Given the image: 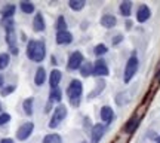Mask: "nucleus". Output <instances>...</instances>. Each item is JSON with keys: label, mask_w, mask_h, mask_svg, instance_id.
Masks as SVG:
<instances>
[{"label": "nucleus", "mask_w": 160, "mask_h": 143, "mask_svg": "<svg viewBox=\"0 0 160 143\" xmlns=\"http://www.w3.org/2000/svg\"><path fill=\"white\" fill-rule=\"evenodd\" d=\"M0 14H2L3 19H12L13 14H15V5H6V6H3V8H2V11H0Z\"/></svg>", "instance_id": "a211bd4d"}, {"label": "nucleus", "mask_w": 160, "mask_h": 143, "mask_svg": "<svg viewBox=\"0 0 160 143\" xmlns=\"http://www.w3.org/2000/svg\"><path fill=\"white\" fill-rule=\"evenodd\" d=\"M139 122H141V119H139L138 116H132L131 119H129V121H128V122L125 124V127H123V131L128 133V134L133 133V131H135V130L138 128Z\"/></svg>", "instance_id": "2eb2a0df"}, {"label": "nucleus", "mask_w": 160, "mask_h": 143, "mask_svg": "<svg viewBox=\"0 0 160 143\" xmlns=\"http://www.w3.org/2000/svg\"><path fill=\"white\" fill-rule=\"evenodd\" d=\"M82 94H83V85L79 79H73L67 86V96L68 102L73 107H77L82 102Z\"/></svg>", "instance_id": "f03ea898"}, {"label": "nucleus", "mask_w": 160, "mask_h": 143, "mask_svg": "<svg viewBox=\"0 0 160 143\" xmlns=\"http://www.w3.org/2000/svg\"><path fill=\"white\" fill-rule=\"evenodd\" d=\"M42 143H62V137L59 134H57V133H52V134L45 136Z\"/></svg>", "instance_id": "4be33fe9"}, {"label": "nucleus", "mask_w": 160, "mask_h": 143, "mask_svg": "<svg viewBox=\"0 0 160 143\" xmlns=\"http://www.w3.org/2000/svg\"><path fill=\"white\" fill-rule=\"evenodd\" d=\"M105 134V125L104 124H95L91 130V143H99Z\"/></svg>", "instance_id": "6e6552de"}, {"label": "nucleus", "mask_w": 160, "mask_h": 143, "mask_svg": "<svg viewBox=\"0 0 160 143\" xmlns=\"http://www.w3.org/2000/svg\"><path fill=\"white\" fill-rule=\"evenodd\" d=\"M0 110H2V104H0Z\"/></svg>", "instance_id": "4c0bfd02"}, {"label": "nucleus", "mask_w": 160, "mask_h": 143, "mask_svg": "<svg viewBox=\"0 0 160 143\" xmlns=\"http://www.w3.org/2000/svg\"><path fill=\"white\" fill-rule=\"evenodd\" d=\"M33 104H34V98L30 97V98H25L22 103V107H24V112L27 116H31L33 115Z\"/></svg>", "instance_id": "412c9836"}, {"label": "nucleus", "mask_w": 160, "mask_h": 143, "mask_svg": "<svg viewBox=\"0 0 160 143\" xmlns=\"http://www.w3.org/2000/svg\"><path fill=\"white\" fill-rule=\"evenodd\" d=\"M61 78L62 74L58 69H53L51 72V76H49V85H51V90L52 88H58V84L61 82Z\"/></svg>", "instance_id": "dca6fc26"}, {"label": "nucleus", "mask_w": 160, "mask_h": 143, "mask_svg": "<svg viewBox=\"0 0 160 143\" xmlns=\"http://www.w3.org/2000/svg\"><path fill=\"white\" fill-rule=\"evenodd\" d=\"M104 86H105V84H104L102 80H99V82H98V88H97V90H95V91H92L91 94H89V98L95 97V96H97V94H99V91H101V90H102Z\"/></svg>", "instance_id": "c756f323"}, {"label": "nucleus", "mask_w": 160, "mask_h": 143, "mask_svg": "<svg viewBox=\"0 0 160 143\" xmlns=\"http://www.w3.org/2000/svg\"><path fill=\"white\" fill-rule=\"evenodd\" d=\"M55 40H57L58 45H68L73 42V35L70 31H58L57 36H55Z\"/></svg>", "instance_id": "9b49d317"}, {"label": "nucleus", "mask_w": 160, "mask_h": 143, "mask_svg": "<svg viewBox=\"0 0 160 143\" xmlns=\"http://www.w3.org/2000/svg\"><path fill=\"white\" fill-rule=\"evenodd\" d=\"M138 66H139V61H138V58L135 54H132L129 60H128V63L125 66V74H123V80H125V84H129L132 80V78L135 76L138 70Z\"/></svg>", "instance_id": "20e7f679"}, {"label": "nucleus", "mask_w": 160, "mask_h": 143, "mask_svg": "<svg viewBox=\"0 0 160 143\" xmlns=\"http://www.w3.org/2000/svg\"><path fill=\"white\" fill-rule=\"evenodd\" d=\"M15 88H17L15 85H8V86H3V88H0V96H3V97H6V96H9L11 92L15 91Z\"/></svg>", "instance_id": "c85d7f7f"}, {"label": "nucleus", "mask_w": 160, "mask_h": 143, "mask_svg": "<svg viewBox=\"0 0 160 143\" xmlns=\"http://www.w3.org/2000/svg\"><path fill=\"white\" fill-rule=\"evenodd\" d=\"M101 25H102L104 29H113L116 27V24H117V18L114 15H110V14H105L101 17Z\"/></svg>", "instance_id": "4468645a"}, {"label": "nucleus", "mask_w": 160, "mask_h": 143, "mask_svg": "<svg viewBox=\"0 0 160 143\" xmlns=\"http://www.w3.org/2000/svg\"><path fill=\"white\" fill-rule=\"evenodd\" d=\"M151 17V11L147 5H139L138 8V12H137V19L138 23H145L148 18Z\"/></svg>", "instance_id": "9d476101"}, {"label": "nucleus", "mask_w": 160, "mask_h": 143, "mask_svg": "<svg viewBox=\"0 0 160 143\" xmlns=\"http://www.w3.org/2000/svg\"><path fill=\"white\" fill-rule=\"evenodd\" d=\"M27 57L34 63H42L46 57L45 42L43 40H30L27 45Z\"/></svg>", "instance_id": "f257e3e1"}, {"label": "nucleus", "mask_w": 160, "mask_h": 143, "mask_svg": "<svg viewBox=\"0 0 160 143\" xmlns=\"http://www.w3.org/2000/svg\"><path fill=\"white\" fill-rule=\"evenodd\" d=\"M67 116V107L64 104H58L57 107L53 109V113L51 116V121H49V128H58L61 125V122L65 119Z\"/></svg>", "instance_id": "39448f33"}, {"label": "nucleus", "mask_w": 160, "mask_h": 143, "mask_svg": "<svg viewBox=\"0 0 160 143\" xmlns=\"http://www.w3.org/2000/svg\"><path fill=\"white\" fill-rule=\"evenodd\" d=\"M11 121V115L9 113H0V125H5Z\"/></svg>", "instance_id": "7c9ffc66"}, {"label": "nucleus", "mask_w": 160, "mask_h": 143, "mask_svg": "<svg viewBox=\"0 0 160 143\" xmlns=\"http://www.w3.org/2000/svg\"><path fill=\"white\" fill-rule=\"evenodd\" d=\"M108 66L104 60H97L95 64H93V70H92V74L93 76H108Z\"/></svg>", "instance_id": "1a4fd4ad"}, {"label": "nucleus", "mask_w": 160, "mask_h": 143, "mask_svg": "<svg viewBox=\"0 0 160 143\" xmlns=\"http://www.w3.org/2000/svg\"><path fill=\"white\" fill-rule=\"evenodd\" d=\"M80 143H85V142H80Z\"/></svg>", "instance_id": "58836bf2"}, {"label": "nucleus", "mask_w": 160, "mask_h": 143, "mask_svg": "<svg viewBox=\"0 0 160 143\" xmlns=\"http://www.w3.org/2000/svg\"><path fill=\"white\" fill-rule=\"evenodd\" d=\"M107 51H108V48L104 45V43H99V45L95 46V49H93V54H95L97 57H101V55H104V54H107Z\"/></svg>", "instance_id": "bb28decb"}, {"label": "nucleus", "mask_w": 160, "mask_h": 143, "mask_svg": "<svg viewBox=\"0 0 160 143\" xmlns=\"http://www.w3.org/2000/svg\"><path fill=\"white\" fill-rule=\"evenodd\" d=\"M45 80H46L45 67H39V69L36 70V74H34V84L37 86H42V85H45Z\"/></svg>", "instance_id": "f3484780"}, {"label": "nucleus", "mask_w": 160, "mask_h": 143, "mask_svg": "<svg viewBox=\"0 0 160 143\" xmlns=\"http://www.w3.org/2000/svg\"><path fill=\"white\" fill-rule=\"evenodd\" d=\"M156 142H157V143H160V136H159V137H157V139H156Z\"/></svg>", "instance_id": "e433bc0d"}, {"label": "nucleus", "mask_w": 160, "mask_h": 143, "mask_svg": "<svg viewBox=\"0 0 160 143\" xmlns=\"http://www.w3.org/2000/svg\"><path fill=\"white\" fill-rule=\"evenodd\" d=\"M45 29H46L45 18H43V15H42L40 12H37L34 15V19H33V30L37 31V33H40V31H43Z\"/></svg>", "instance_id": "ddd939ff"}, {"label": "nucleus", "mask_w": 160, "mask_h": 143, "mask_svg": "<svg viewBox=\"0 0 160 143\" xmlns=\"http://www.w3.org/2000/svg\"><path fill=\"white\" fill-rule=\"evenodd\" d=\"M119 12L123 15V17H129L132 12V2L129 0H125V2H122L119 6Z\"/></svg>", "instance_id": "aec40b11"}, {"label": "nucleus", "mask_w": 160, "mask_h": 143, "mask_svg": "<svg viewBox=\"0 0 160 143\" xmlns=\"http://www.w3.org/2000/svg\"><path fill=\"white\" fill-rule=\"evenodd\" d=\"M86 5L85 0H70L68 2V6L73 9V11H80V9H83Z\"/></svg>", "instance_id": "b1692460"}, {"label": "nucleus", "mask_w": 160, "mask_h": 143, "mask_svg": "<svg viewBox=\"0 0 160 143\" xmlns=\"http://www.w3.org/2000/svg\"><path fill=\"white\" fill-rule=\"evenodd\" d=\"M92 70H93L92 63H85V64H82V67H80V73H82L83 78H88V76L92 74Z\"/></svg>", "instance_id": "5701e85b"}, {"label": "nucleus", "mask_w": 160, "mask_h": 143, "mask_svg": "<svg viewBox=\"0 0 160 143\" xmlns=\"http://www.w3.org/2000/svg\"><path fill=\"white\" fill-rule=\"evenodd\" d=\"M82 64H83V54H82L80 51H74L68 57V61H67V69L77 70V69L82 67Z\"/></svg>", "instance_id": "423d86ee"}, {"label": "nucleus", "mask_w": 160, "mask_h": 143, "mask_svg": "<svg viewBox=\"0 0 160 143\" xmlns=\"http://www.w3.org/2000/svg\"><path fill=\"white\" fill-rule=\"evenodd\" d=\"M62 100V94H61V90L59 88H52L51 90V94H49V102L51 103H55V104H59Z\"/></svg>", "instance_id": "6ab92c4d"}, {"label": "nucleus", "mask_w": 160, "mask_h": 143, "mask_svg": "<svg viewBox=\"0 0 160 143\" xmlns=\"http://www.w3.org/2000/svg\"><path fill=\"white\" fill-rule=\"evenodd\" d=\"M101 119H102L104 125H107V124H110L111 121L114 119V112H113V109L110 107V106H104V107H101Z\"/></svg>", "instance_id": "f8f14e48"}, {"label": "nucleus", "mask_w": 160, "mask_h": 143, "mask_svg": "<svg viewBox=\"0 0 160 143\" xmlns=\"http://www.w3.org/2000/svg\"><path fill=\"white\" fill-rule=\"evenodd\" d=\"M156 79H157V80H160V69L157 70V73H156Z\"/></svg>", "instance_id": "f704fd0d"}, {"label": "nucleus", "mask_w": 160, "mask_h": 143, "mask_svg": "<svg viewBox=\"0 0 160 143\" xmlns=\"http://www.w3.org/2000/svg\"><path fill=\"white\" fill-rule=\"evenodd\" d=\"M122 40H123V36L117 35V37H114V39H113V45H117V43H119V42H122Z\"/></svg>", "instance_id": "2f4dec72"}, {"label": "nucleus", "mask_w": 160, "mask_h": 143, "mask_svg": "<svg viewBox=\"0 0 160 143\" xmlns=\"http://www.w3.org/2000/svg\"><path fill=\"white\" fill-rule=\"evenodd\" d=\"M0 143H13V139H2V140H0Z\"/></svg>", "instance_id": "473e14b6"}, {"label": "nucleus", "mask_w": 160, "mask_h": 143, "mask_svg": "<svg viewBox=\"0 0 160 143\" xmlns=\"http://www.w3.org/2000/svg\"><path fill=\"white\" fill-rule=\"evenodd\" d=\"M131 27H132V23H131V21H126V29L129 30Z\"/></svg>", "instance_id": "72a5a7b5"}, {"label": "nucleus", "mask_w": 160, "mask_h": 143, "mask_svg": "<svg viewBox=\"0 0 160 143\" xmlns=\"http://www.w3.org/2000/svg\"><path fill=\"white\" fill-rule=\"evenodd\" d=\"M19 8H21V11H22L24 14H33V12H34V5L30 3V2H21V3H19Z\"/></svg>", "instance_id": "393cba45"}, {"label": "nucleus", "mask_w": 160, "mask_h": 143, "mask_svg": "<svg viewBox=\"0 0 160 143\" xmlns=\"http://www.w3.org/2000/svg\"><path fill=\"white\" fill-rule=\"evenodd\" d=\"M33 131H34V124L33 122H25V124H22V125L18 128L17 139L18 140H27L33 134Z\"/></svg>", "instance_id": "0eeeda50"}, {"label": "nucleus", "mask_w": 160, "mask_h": 143, "mask_svg": "<svg viewBox=\"0 0 160 143\" xmlns=\"http://www.w3.org/2000/svg\"><path fill=\"white\" fill-rule=\"evenodd\" d=\"M55 27H57L58 31H65V29H67V23H65V18H64V17H58Z\"/></svg>", "instance_id": "cd10ccee"}, {"label": "nucleus", "mask_w": 160, "mask_h": 143, "mask_svg": "<svg viewBox=\"0 0 160 143\" xmlns=\"http://www.w3.org/2000/svg\"><path fill=\"white\" fill-rule=\"evenodd\" d=\"M9 61H11V57H9V54H6V52H2V54H0V70L6 69V67L9 66Z\"/></svg>", "instance_id": "a878e982"}, {"label": "nucleus", "mask_w": 160, "mask_h": 143, "mask_svg": "<svg viewBox=\"0 0 160 143\" xmlns=\"http://www.w3.org/2000/svg\"><path fill=\"white\" fill-rule=\"evenodd\" d=\"M0 88H3V78H2V74H0Z\"/></svg>", "instance_id": "c9c22d12"}, {"label": "nucleus", "mask_w": 160, "mask_h": 143, "mask_svg": "<svg viewBox=\"0 0 160 143\" xmlns=\"http://www.w3.org/2000/svg\"><path fill=\"white\" fill-rule=\"evenodd\" d=\"M12 19H3V27L6 30V43L9 46V51L13 55H18V43H17V33H15V25Z\"/></svg>", "instance_id": "7ed1b4c3"}]
</instances>
